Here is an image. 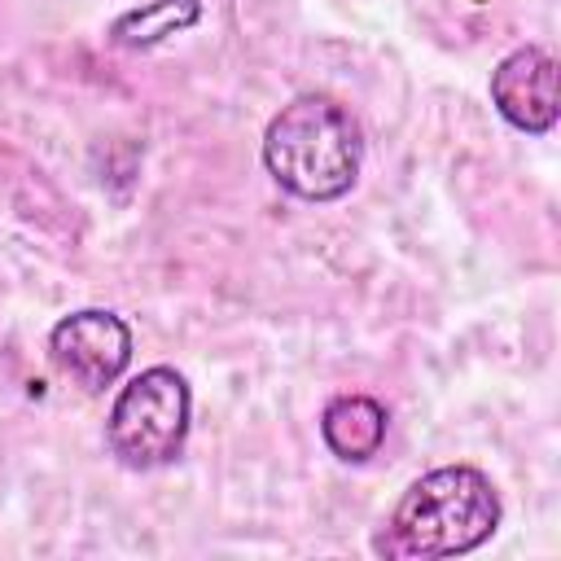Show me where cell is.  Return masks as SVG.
<instances>
[{"label":"cell","instance_id":"obj_1","mask_svg":"<svg viewBox=\"0 0 561 561\" xmlns=\"http://www.w3.org/2000/svg\"><path fill=\"white\" fill-rule=\"evenodd\" d=\"M500 491L473 465H443L408 482L373 539L386 557H465L500 530Z\"/></svg>","mask_w":561,"mask_h":561},{"label":"cell","instance_id":"obj_2","mask_svg":"<svg viewBox=\"0 0 561 561\" xmlns=\"http://www.w3.org/2000/svg\"><path fill=\"white\" fill-rule=\"evenodd\" d=\"M263 167L285 193L302 202H337L359 180L364 131L342 101L324 92H298L272 114L263 131Z\"/></svg>","mask_w":561,"mask_h":561},{"label":"cell","instance_id":"obj_3","mask_svg":"<svg viewBox=\"0 0 561 561\" xmlns=\"http://www.w3.org/2000/svg\"><path fill=\"white\" fill-rule=\"evenodd\" d=\"M193 394L184 373L153 364L136 373L105 416V447L123 469H162L184 451Z\"/></svg>","mask_w":561,"mask_h":561},{"label":"cell","instance_id":"obj_4","mask_svg":"<svg viewBox=\"0 0 561 561\" xmlns=\"http://www.w3.org/2000/svg\"><path fill=\"white\" fill-rule=\"evenodd\" d=\"M48 359L79 390L101 394L131 364V329H127L123 316H114L105 307L70 311L48 333Z\"/></svg>","mask_w":561,"mask_h":561},{"label":"cell","instance_id":"obj_5","mask_svg":"<svg viewBox=\"0 0 561 561\" xmlns=\"http://www.w3.org/2000/svg\"><path fill=\"white\" fill-rule=\"evenodd\" d=\"M491 101L526 136H543L557 127V57L539 44H522L504 53L491 70Z\"/></svg>","mask_w":561,"mask_h":561},{"label":"cell","instance_id":"obj_6","mask_svg":"<svg viewBox=\"0 0 561 561\" xmlns=\"http://www.w3.org/2000/svg\"><path fill=\"white\" fill-rule=\"evenodd\" d=\"M386 430H390V412L373 394H337L320 412V438L346 465L373 460L386 443Z\"/></svg>","mask_w":561,"mask_h":561},{"label":"cell","instance_id":"obj_7","mask_svg":"<svg viewBox=\"0 0 561 561\" xmlns=\"http://www.w3.org/2000/svg\"><path fill=\"white\" fill-rule=\"evenodd\" d=\"M202 18V0H145L140 9H127L114 18L110 39L118 48H153L175 31H188Z\"/></svg>","mask_w":561,"mask_h":561}]
</instances>
